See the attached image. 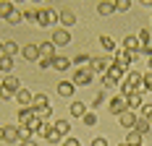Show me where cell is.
Listing matches in <instances>:
<instances>
[{"label": "cell", "instance_id": "cell-14", "mask_svg": "<svg viewBox=\"0 0 152 146\" xmlns=\"http://www.w3.org/2000/svg\"><path fill=\"white\" fill-rule=\"evenodd\" d=\"M74 91H76V84H74V81H61V84H58V94L66 97V99H71Z\"/></svg>", "mask_w": 152, "mask_h": 146}, {"label": "cell", "instance_id": "cell-50", "mask_svg": "<svg viewBox=\"0 0 152 146\" xmlns=\"http://www.w3.org/2000/svg\"><path fill=\"white\" fill-rule=\"evenodd\" d=\"M139 3H144V5H152V0H139Z\"/></svg>", "mask_w": 152, "mask_h": 146}, {"label": "cell", "instance_id": "cell-52", "mask_svg": "<svg viewBox=\"0 0 152 146\" xmlns=\"http://www.w3.org/2000/svg\"><path fill=\"white\" fill-rule=\"evenodd\" d=\"M150 68H152V58H150Z\"/></svg>", "mask_w": 152, "mask_h": 146}, {"label": "cell", "instance_id": "cell-26", "mask_svg": "<svg viewBox=\"0 0 152 146\" xmlns=\"http://www.w3.org/2000/svg\"><path fill=\"white\" fill-rule=\"evenodd\" d=\"M13 0H0V18H8V16L13 13Z\"/></svg>", "mask_w": 152, "mask_h": 146}, {"label": "cell", "instance_id": "cell-15", "mask_svg": "<svg viewBox=\"0 0 152 146\" xmlns=\"http://www.w3.org/2000/svg\"><path fill=\"white\" fill-rule=\"evenodd\" d=\"M123 50H129V52H139V50H142V42H139V37L129 34V37L123 39Z\"/></svg>", "mask_w": 152, "mask_h": 146}, {"label": "cell", "instance_id": "cell-7", "mask_svg": "<svg viewBox=\"0 0 152 146\" xmlns=\"http://www.w3.org/2000/svg\"><path fill=\"white\" fill-rule=\"evenodd\" d=\"M110 65H113V60L105 58V55H102V58H92V63H89V68H92L94 73H107Z\"/></svg>", "mask_w": 152, "mask_h": 146}, {"label": "cell", "instance_id": "cell-2", "mask_svg": "<svg viewBox=\"0 0 152 146\" xmlns=\"http://www.w3.org/2000/svg\"><path fill=\"white\" fill-rule=\"evenodd\" d=\"M113 55H115L113 63H118V65H123V68H129L131 63H137V60H139V52H129V50H115Z\"/></svg>", "mask_w": 152, "mask_h": 146}, {"label": "cell", "instance_id": "cell-41", "mask_svg": "<svg viewBox=\"0 0 152 146\" xmlns=\"http://www.w3.org/2000/svg\"><path fill=\"white\" fill-rule=\"evenodd\" d=\"M139 110H142V117H147V120L152 117V104H142Z\"/></svg>", "mask_w": 152, "mask_h": 146}, {"label": "cell", "instance_id": "cell-35", "mask_svg": "<svg viewBox=\"0 0 152 146\" xmlns=\"http://www.w3.org/2000/svg\"><path fill=\"white\" fill-rule=\"evenodd\" d=\"M45 138H47V141H50V144H58V141H61L63 136H61V133H58V131H55V125H53V128H50V133H47Z\"/></svg>", "mask_w": 152, "mask_h": 146}, {"label": "cell", "instance_id": "cell-17", "mask_svg": "<svg viewBox=\"0 0 152 146\" xmlns=\"http://www.w3.org/2000/svg\"><path fill=\"white\" fill-rule=\"evenodd\" d=\"M16 99H18V104H24V107H31V99H34V94H31L29 89H18Z\"/></svg>", "mask_w": 152, "mask_h": 146}, {"label": "cell", "instance_id": "cell-21", "mask_svg": "<svg viewBox=\"0 0 152 146\" xmlns=\"http://www.w3.org/2000/svg\"><path fill=\"white\" fill-rule=\"evenodd\" d=\"M123 71H126L123 65H118V63H113V65L107 68V73H105V76H110L113 81H121V78H123Z\"/></svg>", "mask_w": 152, "mask_h": 146}, {"label": "cell", "instance_id": "cell-49", "mask_svg": "<svg viewBox=\"0 0 152 146\" xmlns=\"http://www.w3.org/2000/svg\"><path fill=\"white\" fill-rule=\"evenodd\" d=\"M21 146H37V144H34V141H24Z\"/></svg>", "mask_w": 152, "mask_h": 146}, {"label": "cell", "instance_id": "cell-11", "mask_svg": "<svg viewBox=\"0 0 152 146\" xmlns=\"http://www.w3.org/2000/svg\"><path fill=\"white\" fill-rule=\"evenodd\" d=\"M58 21L63 24V29H68V26H74V24H76V13L71 11V8H63L61 13H58Z\"/></svg>", "mask_w": 152, "mask_h": 146}, {"label": "cell", "instance_id": "cell-29", "mask_svg": "<svg viewBox=\"0 0 152 146\" xmlns=\"http://www.w3.org/2000/svg\"><path fill=\"white\" fill-rule=\"evenodd\" d=\"M11 68H13V58H11V55H3V58H0V71L8 76V73H11Z\"/></svg>", "mask_w": 152, "mask_h": 146}, {"label": "cell", "instance_id": "cell-18", "mask_svg": "<svg viewBox=\"0 0 152 146\" xmlns=\"http://www.w3.org/2000/svg\"><path fill=\"white\" fill-rule=\"evenodd\" d=\"M39 55L55 60V58H58V55H55V44H53V42H42V44H39Z\"/></svg>", "mask_w": 152, "mask_h": 146}, {"label": "cell", "instance_id": "cell-47", "mask_svg": "<svg viewBox=\"0 0 152 146\" xmlns=\"http://www.w3.org/2000/svg\"><path fill=\"white\" fill-rule=\"evenodd\" d=\"M63 146H81V144H79L74 136H71V138H66V141H63Z\"/></svg>", "mask_w": 152, "mask_h": 146}, {"label": "cell", "instance_id": "cell-39", "mask_svg": "<svg viewBox=\"0 0 152 146\" xmlns=\"http://www.w3.org/2000/svg\"><path fill=\"white\" fill-rule=\"evenodd\" d=\"M121 94H123V97H129V94H134V86H131L129 81H123V84H121Z\"/></svg>", "mask_w": 152, "mask_h": 146}, {"label": "cell", "instance_id": "cell-53", "mask_svg": "<svg viewBox=\"0 0 152 146\" xmlns=\"http://www.w3.org/2000/svg\"><path fill=\"white\" fill-rule=\"evenodd\" d=\"M121 146H129V144H121Z\"/></svg>", "mask_w": 152, "mask_h": 146}, {"label": "cell", "instance_id": "cell-13", "mask_svg": "<svg viewBox=\"0 0 152 146\" xmlns=\"http://www.w3.org/2000/svg\"><path fill=\"white\" fill-rule=\"evenodd\" d=\"M34 117H37V115H34V110H31V107H21V110H18V115H16V120H18L21 125H29Z\"/></svg>", "mask_w": 152, "mask_h": 146}, {"label": "cell", "instance_id": "cell-10", "mask_svg": "<svg viewBox=\"0 0 152 146\" xmlns=\"http://www.w3.org/2000/svg\"><path fill=\"white\" fill-rule=\"evenodd\" d=\"M126 81L134 86V91H144V76H142L139 71H131L129 76H126Z\"/></svg>", "mask_w": 152, "mask_h": 146}, {"label": "cell", "instance_id": "cell-25", "mask_svg": "<svg viewBox=\"0 0 152 146\" xmlns=\"http://www.w3.org/2000/svg\"><path fill=\"white\" fill-rule=\"evenodd\" d=\"M126 99H129V110H139V107H142V91H134V94H129V97H126Z\"/></svg>", "mask_w": 152, "mask_h": 146}, {"label": "cell", "instance_id": "cell-28", "mask_svg": "<svg viewBox=\"0 0 152 146\" xmlns=\"http://www.w3.org/2000/svg\"><path fill=\"white\" fill-rule=\"evenodd\" d=\"M126 144H129V146H142V133L131 128V131H129V136H126Z\"/></svg>", "mask_w": 152, "mask_h": 146}, {"label": "cell", "instance_id": "cell-3", "mask_svg": "<svg viewBox=\"0 0 152 146\" xmlns=\"http://www.w3.org/2000/svg\"><path fill=\"white\" fill-rule=\"evenodd\" d=\"M92 76H94V71L84 65V68H76L74 71V78L71 81H74L76 86H87V84H92Z\"/></svg>", "mask_w": 152, "mask_h": 146}, {"label": "cell", "instance_id": "cell-6", "mask_svg": "<svg viewBox=\"0 0 152 146\" xmlns=\"http://www.w3.org/2000/svg\"><path fill=\"white\" fill-rule=\"evenodd\" d=\"M107 107H110V112H113V115H121V112H126V110H129V99H126V97H113V99H110V102H107Z\"/></svg>", "mask_w": 152, "mask_h": 146}, {"label": "cell", "instance_id": "cell-19", "mask_svg": "<svg viewBox=\"0 0 152 146\" xmlns=\"http://www.w3.org/2000/svg\"><path fill=\"white\" fill-rule=\"evenodd\" d=\"M68 107H71V115H74V117H84V115H87V104L79 102V99H74Z\"/></svg>", "mask_w": 152, "mask_h": 146}, {"label": "cell", "instance_id": "cell-46", "mask_svg": "<svg viewBox=\"0 0 152 146\" xmlns=\"http://www.w3.org/2000/svg\"><path fill=\"white\" fill-rule=\"evenodd\" d=\"M92 146H107V141H105V138H100V136H97V138H92Z\"/></svg>", "mask_w": 152, "mask_h": 146}, {"label": "cell", "instance_id": "cell-20", "mask_svg": "<svg viewBox=\"0 0 152 146\" xmlns=\"http://www.w3.org/2000/svg\"><path fill=\"white\" fill-rule=\"evenodd\" d=\"M53 68H55V71H68V68H71V58H66V55H58V58L53 60Z\"/></svg>", "mask_w": 152, "mask_h": 146}, {"label": "cell", "instance_id": "cell-27", "mask_svg": "<svg viewBox=\"0 0 152 146\" xmlns=\"http://www.w3.org/2000/svg\"><path fill=\"white\" fill-rule=\"evenodd\" d=\"M34 115H37V120H42V123H50V117H53V107H39V110H34Z\"/></svg>", "mask_w": 152, "mask_h": 146}, {"label": "cell", "instance_id": "cell-24", "mask_svg": "<svg viewBox=\"0 0 152 146\" xmlns=\"http://www.w3.org/2000/svg\"><path fill=\"white\" fill-rule=\"evenodd\" d=\"M97 42L102 44V50H105V52H115V42H113V37H110V34H102Z\"/></svg>", "mask_w": 152, "mask_h": 146}, {"label": "cell", "instance_id": "cell-4", "mask_svg": "<svg viewBox=\"0 0 152 146\" xmlns=\"http://www.w3.org/2000/svg\"><path fill=\"white\" fill-rule=\"evenodd\" d=\"M0 138L5 141V144H16V141H21V133H18V125H3L0 128Z\"/></svg>", "mask_w": 152, "mask_h": 146}, {"label": "cell", "instance_id": "cell-48", "mask_svg": "<svg viewBox=\"0 0 152 146\" xmlns=\"http://www.w3.org/2000/svg\"><path fill=\"white\" fill-rule=\"evenodd\" d=\"M100 102H102V94H94V97H92V110H94Z\"/></svg>", "mask_w": 152, "mask_h": 146}, {"label": "cell", "instance_id": "cell-51", "mask_svg": "<svg viewBox=\"0 0 152 146\" xmlns=\"http://www.w3.org/2000/svg\"><path fill=\"white\" fill-rule=\"evenodd\" d=\"M3 44H5V42H3V39H0V52H3Z\"/></svg>", "mask_w": 152, "mask_h": 146}, {"label": "cell", "instance_id": "cell-16", "mask_svg": "<svg viewBox=\"0 0 152 146\" xmlns=\"http://www.w3.org/2000/svg\"><path fill=\"white\" fill-rule=\"evenodd\" d=\"M97 13H100V16H113V13H115V3H110V0L97 3Z\"/></svg>", "mask_w": 152, "mask_h": 146}, {"label": "cell", "instance_id": "cell-33", "mask_svg": "<svg viewBox=\"0 0 152 146\" xmlns=\"http://www.w3.org/2000/svg\"><path fill=\"white\" fill-rule=\"evenodd\" d=\"M37 11H39V8H24V11H21L24 21H37Z\"/></svg>", "mask_w": 152, "mask_h": 146}, {"label": "cell", "instance_id": "cell-30", "mask_svg": "<svg viewBox=\"0 0 152 146\" xmlns=\"http://www.w3.org/2000/svg\"><path fill=\"white\" fill-rule=\"evenodd\" d=\"M18 133H21V141H31L34 128H31V125H18Z\"/></svg>", "mask_w": 152, "mask_h": 146}, {"label": "cell", "instance_id": "cell-22", "mask_svg": "<svg viewBox=\"0 0 152 146\" xmlns=\"http://www.w3.org/2000/svg\"><path fill=\"white\" fill-rule=\"evenodd\" d=\"M39 107H50L47 94H34V99H31V110H39Z\"/></svg>", "mask_w": 152, "mask_h": 146}, {"label": "cell", "instance_id": "cell-23", "mask_svg": "<svg viewBox=\"0 0 152 146\" xmlns=\"http://www.w3.org/2000/svg\"><path fill=\"white\" fill-rule=\"evenodd\" d=\"M134 131H139L142 136H144V133H150V131H152V123L147 120V117H137V125H134Z\"/></svg>", "mask_w": 152, "mask_h": 146}, {"label": "cell", "instance_id": "cell-38", "mask_svg": "<svg viewBox=\"0 0 152 146\" xmlns=\"http://www.w3.org/2000/svg\"><path fill=\"white\" fill-rule=\"evenodd\" d=\"M74 63H79V65L84 68L87 63H92V58H89V55H84V52H81V55H76V60H74Z\"/></svg>", "mask_w": 152, "mask_h": 146}, {"label": "cell", "instance_id": "cell-42", "mask_svg": "<svg viewBox=\"0 0 152 146\" xmlns=\"http://www.w3.org/2000/svg\"><path fill=\"white\" fill-rule=\"evenodd\" d=\"M137 37H139V42H142V44H144V42H150V29H142Z\"/></svg>", "mask_w": 152, "mask_h": 146}, {"label": "cell", "instance_id": "cell-1", "mask_svg": "<svg viewBox=\"0 0 152 146\" xmlns=\"http://www.w3.org/2000/svg\"><path fill=\"white\" fill-rule=\"evenodd\" d=\"M18 89H21V81H18L16 76H11V73H8V76L0 81V97H3V99H11V97H16V94H18Z\"/></svg>", "mask_w": 152, "mask_h": 146}, {"label": "cell", "instance_id": "cell-43", "mask_svg": "<svg viewBox=\"0 0 152 146\" xmlns=\"http://www.w3.org/2000/svg\"><path fill=\"white\" fill-rule=\"evenodd\" d=\"M144 91H152V71L144 76Z\"/></svg>", "mask_w": 152, "mask_h": 146}, {"label": "cell", "instance_id": "cell-54", "mask_svg": "<svg viewBox=\"0 0 152 146\" xmlns=\"http://www.w3.org/2000/svg\"><path fill=\"white\" fill-rule=\"evenodd\" d=\"M150 123H152V117H150Z\"/></svg>", "mask_w": 152, "mask_h": 146}, {"label": "cell", "instance_id": "cell-31", "mask_svg": "<svg viewBox=\"0 0 152 146\" xmlns=\"http://www.w3.org/2000/svg\"><path fill=\"white\" fill-rule=\"evenodd\" d=\"M3 52H5V55H11V58H13L16 52H18V44H16L13 39H8V42L3 44Z\"/></svg>", "mask_w": 152, "mask_h": 146}, {"label": "cell", "instance_id": "cell-32", "mask_svg": "<svg viewBox=\"0 0 152 146\" xmlns=\"http://www.w3.org/2000/svg\"><path fill=\"white\" fill-rule=\"evenodd\" d=\"M55 131L61 133V136H66V133L71 131V123H68V120H58V123H55Z\"/></svg>", "mask_w": 152, "mask_h": 146}, {"label": "cell", "instance_id": "cell-36", "mask_svg": "<svg viewBox=\"0 0 152 146\" xmlns=\"http://www.w3.org/2000/svg\"><path fill=\"white\" fill-rule=\"evenodd\" d=\"M5 21H8V24H21V21H24V16H21V11H13Z\"/></svg>", "mask_w": 152, "mask_h": 146}, {"label": "cell", "instance_id": "cell-34", "mask_svg": "<svg viewBox=\"0 0 152 146\" xmlns=\"http://www.w3.org/2000/svg\"><path fill=\"white\" fill-rule=\"evenodd\" d=\"M113 3H115V11H118V13H126V11L131 8V0H113Z\"/></svg>", "mask_w": 152, "mask_h": 146}, {"label": "cell", "instance_id": "cell-12", "mask_svg": "<svg viewBox=\"0 0 152 146\" xmlns=\"http://www.w3.org/2000/svg\"><path fill=\"white\" fill-rule=\"evenodd\" d=\"M118 120H121V125L126 128V131H131V128L137 125V115H134V110H126V112H121V115H118Z\"/></svg>", "mask_w": 152, "mask_h": 146}, {"label": "cell", "instance_id": "cell-40", "mask_svg": "<svg viewBox=\"0 0 152 146\" xmlns=\"http://www.w3.org/2000/svg\"><path fill=\"white\" fill-rule=\"evenodd\" d=\"M139 55H147V58H152V44L144 42V44H142V50H139Z\"/></svg>", "mask_w": 152, "mask_h": 146}, {"label": "cell", "instance_id": "cell-44", "mask_svg": "<svg viewBox=\"0 0 152 146\" xmlns=\"http://www.w3.org/2000/svg\"><path fill=\"white\" fill-rule=\"evenodd\" d=\"M37 65H39V68H50L53 60H50V58H39V60H37Z\"/></svg>", "mask_w": 152, "mask_h": 146}, {"label": "cell", "instance_id": "cell-45", "mask_svg": "<svg viewBox=\"0 0 152 146\" xmlns=\"http://www.w3.org/2000/svg\"><path fill=\"white\" fill-rule=\"evenodd\" d=\"M115 84H118V81H113L110 76H105V78H102V86H105V89H113Z\"/></svg>", "mask_w": 152, "mask_h": 146}, {"label": "cell", "instance_id": "cell-8", "mask_svg": "<svg viewBox=\"0 0 152 146\" xmlns=\"http://www.w3.org/2000/svg\"><path fill=\"white\" fill-rule=\"evenodd\" d=\"M21 55H24V60H29V63H37V60L42 58L39 55V44H26V47H21Z\"/></svg>", "mask_w": 152, "mask_h": 146}, {"label": "cell", "instance_id": "cell-9", "mask_svg": "<svg viewBox=\"0 0 152 146\" xmlns=\"http://www.w3.org/2000/svg\"><path fill=\"white\" fill-rule=\"evenodd\" d=\"M53 44L55 47H63V44H71V34H68V29H55L53 31Z\"/></svg>", "mask_w": 152, "mask_h": 146}, {"label": "cell", "instance_id": "cell-5", "mask_svg": "<svg viewBox=\"0 0 152 146\" xmlns=\"http://www.w3.org/2000/svg\"><path fill=\"white\" fill-rule=\"evenodd\" d=\"M58 21V13L53 11V8H39L37 11V24L39 26H50V24H55Z\"/></svg>", "mask_w": 152, "mask_h": 146}, {"label": "cell", "instance_id": "cell-37", "mask_svg": "<svg viewBox=\"0 0 152 146\" xmlns=\"http://www.w3.org/2000/svg\"><path fill=\"white\" fill-rule=\"evenodd\" d=\"M81 120H84V125H97V115H94V110H92V112H87Z\"/></svg>", "mask_w": 152, "mask_h": 146}]
</instances>
